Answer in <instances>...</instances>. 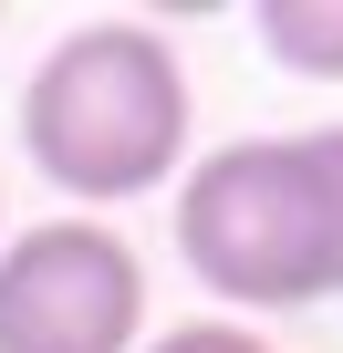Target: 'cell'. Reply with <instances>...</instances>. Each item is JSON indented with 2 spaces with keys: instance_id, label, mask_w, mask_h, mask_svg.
Here are the masks:
<instances>
[{
  "instance_id": "6",
  "label": "cell",
  "mask_w": 343,
  "mask_h": 353,
  "mask_svg": "<svg viewBox=\"0 0 343 353\" xmlns=\"http://www.w3.org/2000/svg\"><path fill=\"white\" fill-rule=\"evenodd\" d=\"M0 229H11V219H0Z\"/></svg>"
},
{
  "instance_id": "1",
  "label": "cell",
  "mask_w": 343,
  "mask_h": 353,
  "mask_svg": "<svg viewBox=\"0 0 343 353\" xmlns=\"http://www.w3.org/2000/svg\"><path fill=\"white\" fill-rule=\"evenodd\" d=\"M177 260L229 312L343 301V125L239 135L177 166Z\"/></svg>"
},
{
  "instance_id": "5",
  "label": "cell",
  "mask_w": 343,
  "mask_h": 353,
  "mask_svg": "<svg viewBox=\"0 0 343 353\" xmlns=\"http://www.w3.org/2000/svg\"><path fill=\"white\" fill-rule=\"evenodd\" d=\"M135 353H281V343H260L250 322H166V332H146Z\"/></svg>"
},
{
  "instance_id": "4",
  "label": "cell",
  "mask_w": 343,
  "mask_h": 353,
  "mask_svg": "<svg viewBox=\"0 0 343 353\" xmlns=\"http://www.w3.org/2000/svg\"><path fill=\"white\" fill-rule=\"evenodd\" d=\"M260 42L302 83H343V0H260Z\"/></svg>"
},
{
  "instance_id": "3",
  "label": "cell",
  "mask_w": 343,
  "mask_h": 353,
  "mask_svg": "<svg viewBox=\"0 0 343 353\" xmlns=\"http://www.w3.org/2000/svg\"><path fill=\"white\" fill-rule=\"evenodd\" d=\"M146 260L104 219H42L0 239V353H135Z\"/></svg>"
},
{
  "instance_id": "2",
  "label": "cell",
  "mask_w": 343,
  "mask_h": 353,
  "mask_svg": "<svg viewBox=\"0 0 343 353\" xmlns=\"http://www.w3.org/2000/svg\"><path fill=\"white\" fill-rule=\"evenodd\" d=\"M21 156L73 198V219L156 198L188 166V63L146 21L63 32L21 83Z\"/></svg>"
}]
</instances>
